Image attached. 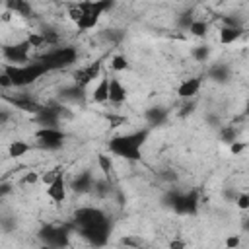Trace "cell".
I'll list each match as a JSON object with an SVG mask.
<instances>
[{
	"mask_svg": "<svg viewBox=\"0 0 249 249\" xmlns=\"http://www.w3.org/2000/svg\"><path fill=\"white\" fill-rule=\"evenodd\" d=\"M148 130H136L132 134H123V136H115L109 140V152L124 158V160H140V148L146 142Z\"/></svg>",
	"mask_w": 249,
	"mask_h": 249,
	"instance_id": "obj_1",
	"label": "cell"
},
{
	"mask_svg": "<svg viewBox=\"0 0 249 249\" xmlns=\"http://www.w3.org/2000/svg\"><path fill=\"white\" fill-rule=\"evenodd\" d=\"M4 72L12 78L16 88H25L49 70L41 62H29V64H19V66L18 64H4Z\"/></svg>",
	"mask_w": 249,
	"mask_h": 249,
	"instance_id": "obj_2",
	"label": "cell"
},
{
	"mask_svg": "<svg viewBox=\"0 0 249 249\" xmlns=\"http://www.w3.org/2000/svg\"><path fill=\"white\" fill-rule=\"evenodd\" d=\"M76 58H78V51L74 47H54L39 62L47 70H58V68H66V66L74 64Z\"/></svg>",
	"mask_w": 249,
	"mask_h": 249,
	"instance_id": "obj_3",
	"label": "cell"
},
{
	"mask_svg": "<svg viewBox=\"0 0 249 249\" xmlns=\"http://www.w3.org/2000/svg\"><path fill=\"white\" fill-rule=\"evenodd\" d=\"M74 220L80 228H89V226H95V224H103L107 222L105 214L99 210V208H93V206H84V208H78L76 214H74Z\"/></svg>",
	"mask_w": 249,
	"mask_h": 249,
	"instance_id": "obj_4",
	"label": "cell"
},
{
	"mask_svg": "<svg viewBox=\"0 0 249 249\" xmlns=\"http://www.w3.org/2000/svg\"><path fill=\"white\" fill-rule=\"evenodd\" d=\"M35 136H37V142H39L43 148H47V150H56V148H60L62 142H64V138H66V134H64L60 128H39V130L35 132Z\"/></svg>",
	"mask_w": 249,
	"mask_h": 249,
	"instance_id": "obj_5",
	"label": "cell"
},
{
	"mask_svg": "<svg viewBox=\"0 0 249 249\" xmlns=\"http://www.w3.org/2000/svg\"><path fill=\"white\" fill-rule=\"evenodd\" d=\"M29 49H31V45L25 39L23 43H18V45H6L2 49V54L8 62H16L18 66H19V62L29 64Z\"/></svg>",
	"mask_w": 249,
	"mask_h": 249,
	"instance_id": "obj_6",
	"label": "cell"
},
{
	"mask_svg": "<svg viewBox=\"0 0 249 249\" xmlns=\"http://www.w3.org/2000/svg\"><path fill=\"white\" fill-rule=\"evenodd\" d=\"M171 206L179 214H195L198 208V195L193 191L189 195H173L171 196Z\"/></svg>",
	"mask_w": 249,
	"mask_h": 249,
	"instance_id": "obj_7",
	"label": "cell"
},
{
	"mask_svg": "<svg viewBox=\"0 0 249 249\" xmlns=\"http://www.w3.org/2000/svg\"><path fill=\"white\" fill-rule=\"evenodd\" d=\"M80 233H82L91 245L101 247V245H105L107 239H109V224L103 222V224H95V226H89V228H82Z\"/></svg>",
	"mask_w": 249,
	"mask_h": 249,
	"instance_id": "obj_8",
	"label": "cell"
},
{
	"mask_svg": "<svg viewBox=\"0 0 249 249\" xmlns=\"http://www.w3.org/2000/svg\"><path fill=\"white\" fill-rule=\"evenodd\" d=\"M41 237H43L45 245H49V247H54V249L68 247V235H66V231L62 228L47 226L45 230H41Z\"/></svg>",
	"mask_w": 249,
	"mask_h": 249,
	"instance_id": "obj_9",
	"label": "cell"
},
{
	"mask_svg": "<svg viewBox=\"0 0 249 249\" xmlns=\"http://www.w3.org/2000/svg\"><path fill=\"white\" fill-rule=\"evenodd\" d=\"M99 70H101V62H99V60H95V62L88 64L86 68H80V70H76V72H74L76 84H78L80 88H84L86 84H89L91 80H95V78L99 76Z\"/></svg>",
	"mask_w": 249,
	"mask_h": 249,
	"instance_id": "obj_10",
	"label": "cell"
},
{
	"mask_svg": "<svg viewBox=\"0 0 249 249\" xmlns=\"http://www.w3.org/2000/svg\"><path fill=\"white\" fill-rule=\"evenodd\" d=\"M200 86H202V78H198V76H196V78H187V80L179 86L177 95L183 97V99H191V97H195V95L198 93Z\"/></svg>",
	"mask_w": 249,
	"mask_h": 249,
	"instance_id": "obj_11",
	"label": "cell"
},
{
	"mask_svg": "<svg viewBox=\"0 0 249 249\" xmlns=\"http://www.w3.org/2000/svg\"><path fill=\"white\" fill-rule=\"evenodd\" d=\"M47 195H49V198L54 200V202H62V200L66 198V183H64L62 175H60L54 183H51V185L47 187Z\"/></svg>",
	"mask_w": 249,
	"mask_h": 249,
	"instance_id": "obj_12",
	"label": "cell"
},
{
	"mask_svg": "<svg viewBox=\"0 0 249 249\" xmlns=\"http://www.w3.org/2000/svg\"><path fill=\"white\" fill-rule=\"evenodd\" d=\"M124 99H126V88L117 78H111L109 80V101L111 103H123Z\"/></svg>",
	"mask_w": 249,
	"mask_h": 249,
	"instance_id": "obj_13",
	"label": "cell"
},
{
	"mask_svg": "<svg viewBox=\"0 0 249 249\" xmlns=\"http://www.w3.org/2000/svg\"><path fill=\"white\" fill-rule=\"evenodd\" d=\"M12 103L18 107V109H21V111H27V113H33L35 117L45 109L43 105H39L37 101H33L31 97H16V99H12Z\"/></svg>",
	"mask_w": 249,
	"mask_h": 249,
	"instance_id": "obj_14",
	"label": "cell"
},
{
	"mask_svg": "<svg viewBox=\"0 0 249 249\" xmlns=\"http://www.w3.org/2000/svg\"><path fill=\"white\" fill-rule=\"evenodd\" d=\"M241 35H243L241 27H222L220 29V43L222 45H230V43L237 41Z\"/></svg>",
	"mask_w": 249,
	"mask_h": 249,
	"instance_id": "obj_15",
	"label": "cell"
},
{
	"mask_svg": "<svg viewBox=\"0 0 249 249\" xmlns=\"http://www.w3.org/2000/svg\"><path fill=\"white\" fill-rule=\"evenodd\" d=\"M91 187H93V181H91V175L89 173H82V175H78L72 181V189L76 193H88Z\"/></svg>",
	"mask_w": 249,
	"mask_h": 249,
	"instance_id": "obj_16",
	"label": "cell"
},
{
	"mask_svg": "<svg viewBox=\"0 0 249 249\" xmlns=\"http://www.w3.org/2000/svg\"><path fill=\"white\" fill-rule=\"evenodd\" d=\"M93 101H97V103L109 101V78H103L95 86V89H93Z\"/></svg>",
	"mask_w": 249,
	"mask_h": 249,
	"instance_id": "obj_17",
	"label": "cell"
},
{
	"mask_svg": "<svg viewBox=\"0 0 249 249\" xmlns=\"http://www.w3.org/2000/svg\"><path fill=\"white\" fill-rule=\"evenodd\" d=\"M4 6L19 16H31V4H27L25 0H8Z\"/></svg>",
	"mask_w": 249,
	"mask_h": 249,
	"instance_id": "obj_18",
	"label": "cell"
},
{
	"mask_svg": "<svg viewBox=\"0 0 249 249\" xmlns=\"http://www.w3.org/2000/svg\"><path fill=\"white\" fill-rule=\"evenodd\" d=\"M165 119H167V113L161 107H152V109L146 111V121L150 124H161Z\"/></svg>",
	"mask_w": 249,
	"mask_h": 249,
	"instance_id": "obj_19",
	"label": "cell"
},
{
	"mask_svg": "<svg viewBox=\"0 0 249 249\" xmlns=\"http://www.w3.org/2000/svg\"><path fill=\"white\" fill-rule=\"evenodd\" d=\"M97 21H99V16H95V14H84V12H82V18L76 21V25H78V29L86 31V29L95 27Z\"/></svg>",
	"mask_w": 249,
	"mask_h": 249,
	"instance_id": "obj_20",
	"label": "cell"
},
{
	"mask_svg": "<svg viewBox=\"0 0 249 249\" xmlns=\"http://www.w3.org/2000/svg\"><path fill=\"white\" fill-rule=\"evenodd\" d=\"M29 150H31V146H29L27 142H21V140H14V142L10 144V148H8V154H10L12 158H19V156H25Z\"/></svg>",
	"mask_w": 249,
	"mask_h": 249,
	"instance_id": "obj_21",
	"label": "cell"
},
{
	"mask_svg": "<svg viewBox=\"0 0 249 249\" xmlns=\"http://www.w3.org/2000/svg\"><path fill=\"white\" fill-rule=\"evenodd\" d=\"M97 163H99V169L103 171V175H105L107 179L113 177L115 165H113V160H111L107 154H99V156H97Z\"/></svg>",
	"mask_w": 249,
	"mask_h": 249,
	"instance_id": "obj_22",
	"label": "cell"
},
{
	"mask_svg": "<svg viewBox=\"0 0 249 249\" xmlns=\"http://www.w3.org/2000/svg\"><path fill=\"white\" fill-rule=\"evenodd\" d=\"M210 78H214L216 82H226L230 76H228V66H224V64H214L212 68H210Z\"/></svg>",
	"mask_w": 249,
	"mask_h": 249,
	"instance_id": "obj_23",
	"label": "cell"
},
{
	"mask_svg": "<svg viewBox=\"0 0 249 249\" xmlns=\"http://www.w3.org/2000/svg\"><path fill=\"white\" fill-rule=\"evenodd\" d=\"M206 29H208V25H206V21H193V25L189 27V31L195 35V37H204L206 35Z\"/></svg>",
	"mask_w": 249,
	"mask_h": 249,
	"instance_id": "obj_24",
	"label": "cell"
},
{
	"mask_svg": "<svg viewBox=\"0 0 249 249\" xmlns=\"http://www.w3.org/2000/svg\"><path fill=\"white\" fill-rule=\"evenodd\" d=\"M111 66H113V70H126L128 68V60H126L124 54H117V56H113Z\"/></svg>",
	"mask_w": 249,
	"mask_h": 249,
	"instance_id": "obj_25",
	"label": "cell"
},
{
	"mask_svg": "<svg viewBox=\"0 0 249 249\" xmlns=\"http://www.w3.org/2000/svg\"><path fill=\"white\" fill-rule=\"evenodd\" d=\"M27 43L31 47H43L45 45V35L43 33H29L27 35Z\"/></svg>",
	"mask_w": 249,
	"mask_h": 249,
	"instance_id": "obj_26",
	"label": "cell"
},
{
	"mask_svg": "<svg viewBox=\"0 0 249 249\" xmlns=\"http://www.w3.org/2000/svg\"><path fill=\"white\" fill-rule=\"evenodd\" d=\"M58 177H60V169H58V167H54V169H51V171H47V173L43 175V183L49 187V185H51V183H54Z\"/></svg>",
	"mask_w": 249,
	"mask_h": 249,
	"instance_id": "obj_27",
	"label": "cell"
},
{
	"mask_svg": "<svg viewBox=\"0 0 249 249\" xmlns=\"http://www.w3.org/2000/svg\"><path fill=\"white\" fill-rule=\"evenodd\" d=\"M208 54H210L208 47H195V49H193V56H195L198 62L206 60V58H208Z\"/></svg>",
	"mask_w": 249,
	"mask_h": 249,
	"instance_id": "obj_28",
	"label": "cell"
},
{
	"mask_svg": "<svg viewBox=\"0 0 249 249\" xmlns=\"http://www.w3.org/2000/svg\"><path fill=\"white\" fill-rule=\"evenodd\" d=\"M222 140L224 142H230V144H233L235 142V130L231 128V126H226V128H222Z\"/></svg>",
	"mask_w": 249,
	"mask_h": 249,
	"instance_id": "obj_29",
	"label": "cell"
},
{
	"mask_svg": "<svg viewBox=\"0 0 249 249\" xmlns=\"http://www.w3.org/2000/svg\"><path fill=\"white\" fill-rule=\"evenodd\" d=\"M237 208L239 210H249V193H243L237 196Z\"/></svg>",
	"mask_w": 249,
	"mask_h": 249,
	"instance_id": "obj_30",
	"label": "cell"
},
{
	"mask_svg": "<svg viewBox=\"0 0 249 249\" xmlns=\"http://www.w3.org/2000/svg\"><path fill=\"white\" fill-rule=\"evenodd\" d=\"M37 181H39L37 171H27V173H25V177L21 179V183H25V185H35Z\"/></svg>",
	"mask_w": 249,
	"mask_h": 249,
	"instance_id": "obj_31",
	"label": "cell"
},
{
	"mask_svg": "<svg viewBox=\"0 0 249 249\" xmlns=\"http://www.w3.org/2000/svg\"><path fill=\"white\" fill-rule=\"evenodd\" d=\"M239 235H230L228 239H226V249H237L239 247Z\"/></svg>",
	"mask_w": 249,
	"mask_h": 249,
	"instance_id": "obj_32",
	"label": "cell"
},
{
	"mask_svg": "<svg viewBox=\"0 0 249 249\" xmlns=\"http://www.w3.org/2000/svg\"><path fill=\"white\" fill-rule=\"evenodd\" d=\"M0 86L4 88V89H8V88H12L14 86V82H12V78L2 70V74H0Z\"/></svg>",
	"mask_w": 249,
	"mask_h": 249,
	"instance_id": "obj_33",
	"label": "cell"
},
{
	"mask_svg": "<svg viewBox=\"0 0 249 249\" xmlns=\"http://www.w3.org/2000/svg\"><path fill=\"white\" fill-rule=\"evenodd\" d=\"M245 146H247L245 142H237V140H235L233 144H230V150H231L233 156H237V154H241V152L245 150Z\"/></svg>",
	"mask_w": 249,
	"mask_h": 249,
	"instance_id": "obj_34",
	"label": "cell"
},
{
	"mask_svg": "<svg viewBox=\"0 0 249 249\" xmlns=\"http://www.w3.org/2000/svg\"><path fill=\"white\" fill-rule=\"evenodd\" d=\"M185 241L183 239H171L169 241V249H185Z\"/></svg>",
	"mask_w": 249,
	"mask_h": 249,
	"instance_id": "obj_35",
	"label": "cell"
},
{
	"mask_svg": "<svg viewBox=\"0 0 249 249\" xmlns=\"http://www.w3.org/2000/svg\"><path fill=\"white\" fill-rule=\"evenodd\" d=\"M243 228H245V230H249V220H247V222L243 224Z\"/></svg>",
	"mask_w": 249,
	"mask_h": 249,
	"instance_id": "obj_36",
	"label": "cell"
},
{
	"mask_svg": "<svg viewBox=\"0 0 249 249\" xmlns=\"http://www.w3.org/2000/svg\"><path fill=\"white\" fill-rule=\"evenodd\" d=\"M245 113L249 115V101H247V107H245Z\"/></svg>",
	"mask_w": 249,
	"mask_h": 249,
	"instance_id": "obj_37",
	"label": "cell"
}]
</instances>
